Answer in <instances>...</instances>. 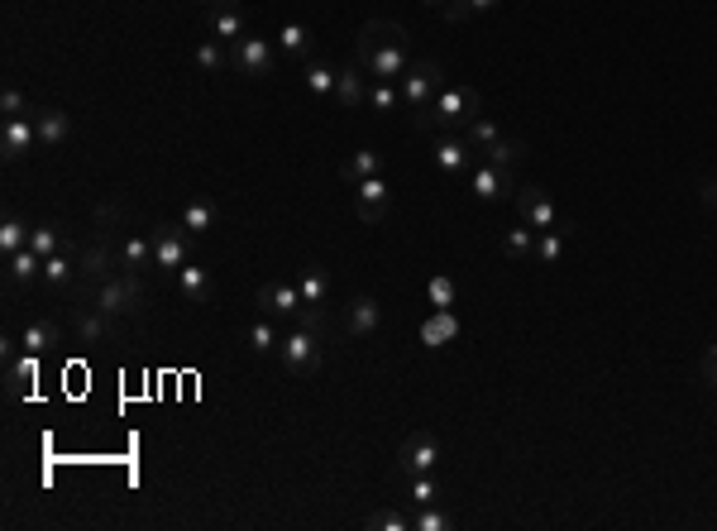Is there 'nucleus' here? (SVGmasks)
Listing matches in <instances>:
<instances>
[{"instance_id":"nucleus-1","label":"nucleus","mask_w":717,"mask_h":531,"mask_svg":"<svg viewBox=\"0 0 717 531\" xmlns=\"http://www.w3.org/2000/svg\"><path fill=\"white\" fill-rule=\"evenodd\" d=\"M354 63L378 82H402V72L412 67L407 53V29L397 20H369L354 39Z\"/></svg>"},{"instance_id":"nucleus-2","label":"nucleus","mask_w":717,"mask_h":531,"mask_svg":"<svg viewBox=\"0 0 717 531\" xmlns=\"http://www.w3.org/2000/svg\"><path fill=\"white\" fill-rule=\"evenodd\" d=\"M478 115H483V96L474 87H440L435 91V101L426 111L412 115V130L416 134H464L474 125Z\"/></svg>"},{"instance_id":"nucleus-3","label":"nucleus","mask_w":717,"mask_h":531,"mask_svg":"<svg viewBox=\"0 0 717 531\" xmlns=\"http://www.w3.org/2000/svg\"><path fill=\"white\" fill-rule=\"evenodd\" d=\"M106 278H115V249H110V235L106 240H91L77 249V297L82 302H91L96 297V288L106 283Z\"/></svg>"},{"instance_id":"nucleus-4","label":"nucleus","mask_w":717,"mask_h":531,"mask_svg":"<svg viewBox=\"0 0 717 531\" xmlns=\"http://www.w3.org/2000/svg\"><path fill=\"white\" fill-rule=\"evenodd\" d=\"M153 268H163V273H177V268L192 259V230L187 225H173V221H158L153 225Z\"/></svg>"},{"instance_id":"nucleus-5","label":"nucleus","mask_w":717,"mask_h":531,"mask_svg":"<svg viewBox=\"0 0 717 531\" xmlns=\"http://www.w3.org/2000/svg\"><path fill=\"white\" fill-rule=\"evenodd\" d=\"M440 87H445V72H440V63H431V58H416V63L402 72V82H397V91H402V106H412V115L426 111Z\"/></svg>"},{"instance_id":"nucleus-6","label":"nucleus","mask_w":717,"mask_h":531,"mask_svg":"<svg viewBox=\"0 0 717 531\" xmlns=\"http://www.w3.org/2000/svg\"><path fill=\"white\" fill-rule=\"evenodd\" d=\"M230 58H235L239 77H273L278 72V44L273 39H259V34H244L239 44H230Z\"/></svg>"},{"instance_id":"nucleus-7","label":"nucleus","mask_w":717,"mask_h":531,"mask_svg":"<svg viewBox=\"0 0 717 531\" xmlns=\"http://www.w3.org/2000/svg\"><path fill=\"white\" fill-rule=\"evenodd\" d=\"M517 168H498V163H488V158H478L474 173H469V192L478 201H512L517 197Z\"/></svg>"},{"instance_id":"nucleus-8","label":"nucleus","mask_w":717,"mask_h":531,"mask_svg":"<svg viewBox=\"0 0 717 531\" xmlns=\"http://www.w3.org/2000/svg\"><path fill=\"white\" fill-rule=\"evenodd\" d=\"M440 465H445V450H440V441L426 436V431L407 436L402 450H397V474H402V479H407V474H440Z\"/></svg>"},{"instance_id":"nucleus-9","label":"nucleus","mask_w":717,"mask_h":531,"mask_svg":"<svg viewBox=\"0 0 717 531\" xmlns=\"http://www.w3.org/2000/svg\"><path fill=\"white\" fill-rule=\"evenodd\" d=\"M517 211H522V221L531 230H560L569 235V221H560V211H555V201L545 197V187H517Z\"/></svg>"},{"instance_id":"nucleus-10","label":"nucleus","mask_w":717,"mask_h":531,"mask_svg":"<svg viewBox=\"0 0 717 531\" xmlns=\"http://www.w3.org/2000/svg\"><path fill=\"white\" fill-rule=\"evenodd\" d=\"M321 335L306 331V326H297L292 335H283V345H278V354H283V369L287 374H311L316 364H321Z\"/></svg>"},{"instance_id":"nucleus-11","label":"nucleus","mask_w":717,"mask_h":531,"mask_svg":"<svg viewBox=\"0 0 717 531\" xmlns=\"http://www.w3.org/2000/svg\"><path fill=\"white\" fill-rule=\"evenodd\" d=\"M478 158L483 154H478L464 134H440V139H435V168H440V173H450V177L474 173Z\"/></svg>"},{"instance_id":"nucleus-12","label":"nucleus","mask_w":717,"mask_h":531,"mask_svg":"<svg viewBox=\"0 0 717 531\" xmlns=\"http://www.w3.org/2000/svg\"><path fill=\"white\" fill-rule=\"evenodd\" d=\"M206 29L220 44H239L244 39V10H239V0H206Z\"/></svg>"},{"instance_id":"nucleus-13","label":"nucleus","mask_w":717,"mask_h":531,"mask_svg":"<svg viewBox=\"0 0 717 531\" xmlns=\"http://www.w3.org/2000/svg\"><path fill=\"white\" fill-rule=\"evenodd\" d=\"M388 201H392V192H388V182L383 177H364V182H354V216L364 225H378L383 216H388Z\"/></svg>"},{"instance_id":"nucleus-14","label":"nucleus","mask_w":717,"mask_h":531,"mask_svg":"<svg viewBox=\"0 0 717 531\" xmlns=\"http://www.w3.org/2000/svg\"><path fill=\"white\" fill-rule=\"evenodd\" d=\"M34 130H39V144H48V149H58V144H67V134H72V120H67V111H58V106H34Z\"/></svg>"},{"instance_id":"nucleus-15","label":"nucleus","mask_w":717,"mask_h":531,"mask_svg":"<svg viewBox=\"0 0 717 531\" xmlns=\"http://www.w3.org/2000/svg\"><path fill=\"white\" fill-rule=\"evenodd\" d=\"M34 383H39V354L24 350L20 359H10V383H5V398L24 402L29 393H34Z\"/></svg>"},{"instance_id":"nucleus-16","label":"nucleus","mask_w":717,"mask_h":531,"mask_svg":"<svg viewBox=\"0 0 717 531\" xmlns=\"http://www.w3.org/2000/svg\"><path fill=\"white\" fill-rule=\"evenodd\" d=\"M5 278H10V288H29V283H39V278H44V254H34V249L24 244L20 254H10V259H5Z\"/></svg>"},{"instance_id":"nucleus-17","label":"nucleus","mask_w":717,"mask_h":531,"mask_svg":"<svg viewBox=\"0 0 717 531\" xmlns=\"http://www.w3.org/2000/svg\"><path fill=\"white\" fill-rule=\"evenodd\" d=\"M259 307L273 311V316H297L302 311V292H297V283H263Z\"/></svg>"},{"instance_id":"nucleus-18","label":"nucleus","mask_w":717,"mask_h":531,"mask_svg":"<svg viewBox=\"0 0 717 531\" xmlns=\"http://www.w3.org/2000/svg\"><path fill=\"white\" fill-rule=\"evenodd\" d=\"M72 321H77V340H82V345H101L106 331L115 326V321H106V316L96 311V302H77V307H72Z\"/></svg>"},{"instance_id":"nucleus-19","label":"nucleus","mask_w":717,"mask_h":531,"mask_svg":"<svg viewBox=\"0 0 717 531\" xmlns=\"http://www.w3.org/2000/svg\"><path fill=\"white\" fill-rule=\"evenodd\" d=\"M44 283L48 288H58V292H67L72 283H77V249H72V244L44 259Z\"/></svg>"},{"instance_id":"nucleus-20","label":"nucleus","mask_w":717,"mask_h":531,"mask_svg":"<svg viewBox=\"0 0 717 531\" xmlns=\"http://www.w3.org/2000/svg\"><path fill=\"white\" fill-rule=\"evenodd\" d=\"M345 326H349V335H373L383 326V307H378L373 297H354L345 307Z\"/></svg>"},{"instance_id":"nucleus-21","label":"nucleus","mask_w":717,"mask_h":531,"mask_svg":"<svg viewBox=\"0 0 717 531\" xmlns=\"http://www.w3.org/2000/svg\"><path fill=\"white\" fill-rule=\"evenodd\" d=\"M34 139H39V130H34V120H29V115H24V120H5V125H0V149H5V158H24Z\"/></svg>"},{"instance_id":"nucleus-22","label":"nucleus","mask_w":717,"mask_h":531,"mask_svg":"<svg viewBox=\"0 0 717 531\" xmlns=\"http://www.w3.org/2000/svg\"><path fill=\"white\" fill-rule=\"evenodd\" d=\"M455 335H459L455 307H450V311H431V316H426V326H421V345H426V350H440V345H450Z\"/></svg>"},{"instance_id":"nucleus-23","label":"nucleus","mask_w":717,"mask_h":531,"mask_svg":"<svg viewBox=\"0 0 717 531\" xmlns=\"http://www.w3.org/2000/svg\"><path fill=\"white\" fill-rule=\"evenodd\" d=\"M402 498H407V508H435V503L445 498V488H440V479H435V474H407Z\"/></svg>"},{"instance_id":"nucleus-24","label":"nucleus","mask_w":717,"mask_h":531,"mask_svg":"<svg viewBox=\"0 0 717 531\" xmlns=\"http://www.w3.org/2000/svg\"><path fill=\"white\" fill-rule=\"evenodd\" d=\"M273 44H278V53H287L292 63H311V29H306V24L287 20L283 29H278V39H273Z\"/></svg>"},{"instance_id":"nucleus-25","label":"nucleus","mask_w":717,"mask_h":531,"mask_svg":"<svg viewBox=\"0 0 717 531\" xmlns=\"http://www.w3.org/2000/svg\"><path fill=\"white\" fill-rule=\"evenodd\" d=\"M345 182H364V177H383V154L378 149H359V154L345 158V168H340Z\"/></svg>"},{"instance_id":"nucleus-26","label":"nucleus","mask_w":717,"mask_h":531,"mask_svg":"<svg viewBox=\"0 0 717 531\" xmlns=\"http://www.w3.org/2000/svg\"><path fill=\"white\" fill-rule=\"evenodd\" d=\"M335 96H340V106H364V96H369V87H364V67H359V63L340 67Z\"/></svg>"},{"instance_id":"nucleus-27","label":"nucleus","mask_w":717,"mask_h":531,"mask_svg":"<svg viewBox=\"0 0 717 531\" xmlns=\"http://www.w3.org/2000/svg\"><path fill=\"white\" fill-rule=\"evenodd\" d=\"M58 340H63V331H58L53 321H29V326L20 331V345H24L29 354H48L53 345H58Z\"/></svg>"},{"instance_id":"nucleus-28","label":"nucleus","mask_w":717,"mask_h":531,"mask_svg":"<svg viewBox=\"0 0 717 531\" xmlns=\"http://www.w3.org/2000/svg\"><path fill=\"white\" fill-rule=\"evenodd\" d=\"M173 278H177V288H182V297H192V302H206V297H211V273H206V268H196L192 259L177 268Z\"/></svg>"},{"instance_id":"nucleus-29","label":"nucleus","mask_w":717,"mask_h":531,"mask_svg":"<svg viewBox=\"0 0 717 531\" xmlns=\"http://www.w3.org/2000/svg\"><path fill=\"white\" fill-rule=\"evenodd\" d=\"M196 67H201V72H225V67H235V58H230V44H220V39H206V44H196Z\"/></svg>"},{"instance_id":"nucleus-30","label":"nucleus","mask_w":717,"mask_h":531,"mask_svg":"<svg viewBox=\"0 0 717 531\" xmlns=\"http://www.w3.org/2000/svg\"><path fill=\"white\" fill-rule=\"evenodd\" d=\"M153 264V240L144 235H130V240L120 244V268H134V273H144Z\"/></svg>"},{"instance_id":"nucleus-31","label":"nucleus","mask_w":717,"mask_h":531,"mask_svg":"<svg viewBox=\"0 0 717 531\" xmlns=\"http://www.w3.org/2000/svg\"><path fill=\"white\" fill-rule=\"evenodd\" d=\"M364 101L373 106V115H392L397 106H402V91H397V82H378V77H373Z\"/></svg>"},{"instance_id":"nucleus-32","label":"nucleus","mask_w":717,"mask_h":531,"mask_svg":"<svg viewBox=\"0 0 717 531\" xmlns=\"http://www.w3.org/2000/svg\"><path fill=\"white\" fill-rule=\"evenodd\" d=\"M302 82L311 96H335V82H340V72H330L321 63H302Z\"/></svg>"},{"instance_id":"nucleus-33","label":"nucleus","mask_w":717,"mask_h":531,"mask_svg":"<svg viewBox=\"0 0 717 531\" xmlns=\"http://www.w3.org/2000/svg\"><path fill=\"white\" fill-rule=\"evenodd\" d=\"M364 527L369 531H412V508L397 512V508H378L364 517Z\"/></svg>"},{"instance_id":"nucleus-34","label":"nucleus","mask_w":717,"mask_h":531,"mask_svg":"<svg viewBox=\"0 0 717 531\" xmlns=\"http://www.w3.org/2000/svg\"><path fill=\"white\" fill-rule=\"evenodd\" d=\"M182 225H187L192 235H206V230L216 225V206H211V201H187V206H182Z\"/></svg>"},{"instance_id":"nucleus-35","label":"nucleus","mask_w":717,"mask_h":531,"mask_svg":"<svg viewBox=\"0 0 717 531\" xmlns=\"http://www.w3.org/2000/svg\"><path fill=\"white\" fill-rule=\"evenodd\" d=\"M522 154H526L522 139H498V144H488V149H483V158H488V163H498V168H517Z\"/></svg>"},{"instance_id":"nucleus-36","label":"nucleus","mask_w":717,"mask_h":531,"mask_svg":"<svg viewBox=\"0 0 717 531\" xmlns=\"http://www.w3.org/2000/svg\"><path fill=\"white\" fill-rule=\"evenodd\" d=\"M297 292H302V302H311V307H326V268H316V264L306 268Z\"/></svg>"},{"instance_id":"nucleus-37","label":"nucleus","mask_w":717,"mask_h":531,"mask_svg":"<svg viewBox=\"0 0 717 531\" xmlns=\"http://www.w3.org/2000/svg\"><path fill=\"white\" fill-rule=\"evenodd\" d=\"M29 249H34V254H58V249H67L63 244V230H58V225H34V230H29Z\"/></svg>"},{"instance_id":"nucleus-38","label":"nucleus","mask_w":717,"mask_h":531,"mask_svg":"<svg viewBox=\"0 0 717 531\" xmlns=\"http://www.w3.org/2000/svg\"><path fill=\"white\" fill-rule=\"evenodd\" d=\"M24 244H29V225L15 221V216H5V221H0V249H5V259L20 254Z\"/></svg>"},{"instance_id":"nucleus-39","label":"nucleus","mask_w":717,"mask_h":531,"mask_svg":"<svg viewBox=\"0 0 717 531\" xmlns=\"http://www.w3.org/2000/svg\"><path fill=\"white\" fill-rule=\"evenodd\" d=\"M531 254H536L541 264H555V259L565 254V235H560V230H541L536 244H531Z\"/></svg>"},{"instance_id":"nucleus-40","label":"nucleus","mask_w":717,"mask_h":531,"mask_svg":"<svg viewBox=\"0 0 717 531\" xmlns=\"http://www.w3.org/2000/svg\"><path fill=\"white\" fill-rule=\"evenodd\" d=\"M249 345H254L259 354H273L278 345H283V335H278L273 321H254V326H249Z\"/></svg>"},{"instance_id":"nucleus-41","label":"nucleus","mask_w":717,"mask_h":531,"mask_svg":"<svg viewBox=\"0 0 717 531\" xmlns=\"http://www.w3.org/2000/svg\"><path fill=\"white\" fill-rule=\"evenodd\" d=\"M426 297H431V311H450L455 307V283L445 273H435L431 283H426Z\"/></svg>"},{"instance_id":"nucleus-42","label":"nucleus","mask_w":717,"mask_h":531,"mask_svg":"<svg viewBox=\"0 0 717 531\" xmlns=\"http://www.w3.org/2000/svg\"><path fill=\"white\" fill-rule=\"evenodd\" d=\"M464 139H469V144H474L478 154H483V149H488V144H498L502 134H498V125H493V120H488V115H478L474 125H469V130H464Z\"/></svg>"},{"instance_id":"nucleus-43","label":"nucleus","mask_w":717,"mask_h":531,"mask_svg":"<svg viewBox=\"0 0 717 531\" xmlns=\"http://www.w3.org/2000/svg\"><path fill=\"white\" fill-rule=\"evenodd\" d=\"M531 244H536L531 225H522V230H507V235H502V254H507V259H526V254H531Z\"/></svg>"},{"instance_id":"nucleus-44","label":"nucleus","mask_w":717,"mask_h":531,"mask_svg":"<svg viewBox=\"0 0 717 531\" xmlns=\"http://www.w3.org/2000/svg\"><path fill=\"white\" fill-rule=\"evenodd\" d=\"M0 115H5V120H24V115H34V106L24 101L20 87H5L0 91Z\"/></svg>"},{"instance_id":"nucleus-45","label":"nucleus","mask_w":717,"mask_h":531,"mask_svg":"<svg viewBox=\"0 0 717 531\" xmlns=\"http://www.w3.org/2000/svg\"><path fill=\"white\" fill-rule=\"evenodd\" d=\"M412 531H450V512H440V508H412Z\"/></svg>"},{"instance_id":"nucleus-46","label":"nucleus","mask_w":717,"mask_h":531,"mask_svg":"<svg viewBox=\"0 0 717 531\" xmlns=\"http://www.w3.org/2000/svg\"><path fill=\"white\" fill-rule=\"evenodd\" d=\"M96 225H101V235H115V230L125 225V211H120V201H101V206H96Z\"/></svg>"},{"instance_id":"nucleus-47","label":"nucleus","mask_w":717,"mask_h":531,"mask_svg":"<svg viewBox=\"0 0 717 531\" xmlns=\"http://www.w3.org/2000/svg\"><path fill=\"white\" fill-rule=\"evenodd\" d=\"M703 383H708V388H717V345H708V350H703Z\"/></svg>"},{"instance_id":"nucleus-48","label":"nucleus","mask_w":717,"mask_h":531,"mask_svg":"<svg viewBox=\"0 0 717 531\" xmlns=\"http://www.w3.org/2000/svg\"><path fill=\"white\" fill-rule=\"evenodd\" d=\"M493 5H502V0H464V10H469V15H478V10H493Z\"/></svg>"},{"instance_id":"nucleus-49","label":"nucleus","mask_w":717,"mask_h":531,"mask_svg":"<svg viewBox=\"0 0 717 531\" xmlns=\"http://www.w3.org/2000/svg\"><path fill=\"white\" fill-rule=\"evenodd\" d=\"M421 5H445V0H421Z\"/></svg>"}]
</instances>
